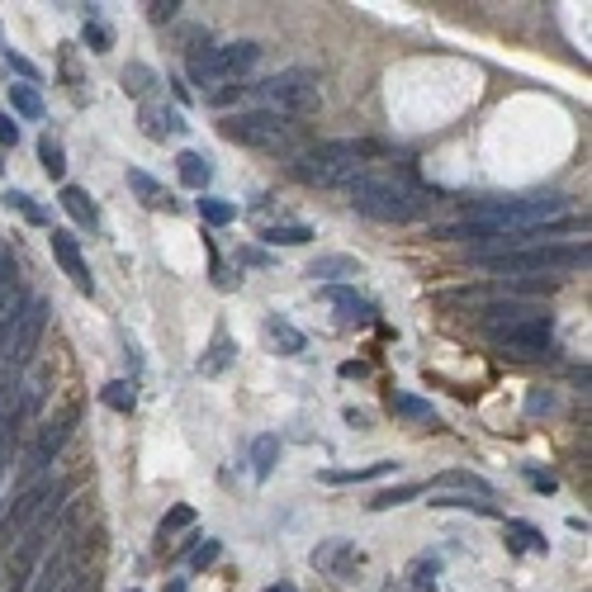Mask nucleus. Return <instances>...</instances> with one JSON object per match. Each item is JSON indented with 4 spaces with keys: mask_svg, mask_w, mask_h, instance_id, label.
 I'll return each mask as SVG.
<instances>
[{
    "mask_svg": "<svg viewBox=\"0 0 592 592\" xmlns=\"http://www.w3.org/2000/svg\"><path fill=\"white\" fill-rule=\"evenodd\" d=\"M53 256H57V266L72 275V285L81 289V294H95V275H90L86 256H81V242H76L67 228H53Z\"/></svg>",
    "mask_w": 592,
    "mask_h": 592,
    "instance_id": "12",
    "label": "nucleus"
},
{
    "mask_svg": "<svg viewBox=\"0 0 592 592\" xmlns=\"http://www.w3.org/2000/svg\"><path fill=\"white\" fill-rule=\"evenodd\" d=\"M341 195L351 199V209L365 218H375V223H413L422 218L441 199V190H427V185H417L408 176H375V171H360Z\"/></svg>",
    "mask_w": 592,
    "mask_h": 592,
    "instance_id": "1",
    "label": "nucleus"
},
{
    "mask_svg": "<svg viewBox=\"0 0 592 592\" xmlns=\"http://www.w3.org/2000/svg\"><path fill=\"white\" fill-rule=\"evenodd\" d=\"M185 526H195V507H185V503H180V507H171V512L162 517V526H157V540L166 545V540L176 536V531H185Z\"/></svg>",
    "mask_w": 592,
    "mask_h": 592,
    "instance_id": "34",
    "label": "nucleus"
},
{
    "mask_svg": "<svg viewBox=\"0 0 592 592\" xmlns=\"http://www.w3.org/2000/svg\"><path fill=\"white\" fill-rule=\"evenodd\" d=\"M261 242H270V247H304V242H313V228L308 223H275V228H261Z\"/></svg>",
    "mask_w": 592,
    "mask_h": 592,
    "instance_id": "25",
    "label": "nucleus"
},
{
    "mask_svg": "<svg viewBox=\"0 0 592 592\" xmlns=\"http://www.w3.org/2000/svg\"><path fill=\"white\" fill-rule=\"evenodd\" d=\"M247 90L266 100L270 114H285V119L308 114V109H318V100H323L318 95V76L308 72V67H289V72H275L266 81H247Z\"/></svg>",
    "mask_w": 592,
    "mask_h": 592,
    "instance_id": "6",
    "label": "nucleus"
},
{
    "mask_svg": "<svg viewBox=\"0 0 592 592\" xmlns=\"http://www.w3.org/2000/svg\"><path fill=\"white\" fill-rule=\"evenodd\" d=\"M0 147H19V124L10 109H0Z\"/></svg>",
    "mask_w": 592,
    "mask_h": 592,
    "instance_id": "41",
    "label": "nucleus"
},
{
    "mask_svg": "<svg viewBox=\"0 0 592 592\" xmlns=\"http://www.w3.org/2000/svg\"><path fill=\"white\" fill-rule=\"evenodd\" d=\"M138 124H143V133L152 138V143H171V138H185V133H190L185 114H180L176 105H166V100H143Z\"/></svg>",
    "mask_w": 592,
    "mask_h": 592,
    "instance_id": "11",
    "label": "nucleus"
},
{
    "mask_svg": "<svg viewBox=\"0 0 592 592\" xmlns=\"http://www.w3.org/2000/svg\"><path fill=\"white\" fill-rule=\"evenodd\" d=\"M436 569H441V564H436L431 555L417 559L413 569H408V574H413V588H417V592H436V583H431V574H436Z\"/></svg>",
    "mask_w": 592,
    "mask_h": 592,
    "instance_id": "38",
    "label": "nucleus"
},
{
    "mask_svg": "<svg viewBox=\"0 0 592 592\" xmlns=\"http://www.w3.org/2000/svg\"><path fill=\"white\" fill-rule=\"evenodd\" d=\"M218 133L228 143H242L252 152H266V157H285V162H294L304 152V128L285 114H270V109H233L218 119Z\"/></svg>",
    "mask_w": 592,
    "mask_h": 592,
    "instance_id": "3",
    "label": "nucleus"
},
{
    "mask_svg": "<svg viewBox=\"0 0 592 592\" xmlns=\"http://www.w3.org/2000/svg\"><path fill=\"white\" fill-rule=\"evenodd\" d=\"M100 403H105L109 413H133L138 408V384L133 379H114V384L100 389Z\"/></svg>",
    "mask_w": 592,
    "mask_h": 592,
    "instance_id": "24",
    "label": "nucleus"
},
{
    "mask_svg": "<svg viewBox=\"0 0 592 592\" xmlns=\"http://www.w3.org/2000/svg\"><path fill=\"white\" fill-rule=\"evenodd\" d=\"M228 360H233V341H228V337H218V341H214V356H204V360H199V375H218V370H223Z\"/></svg>",
    "mask_w": 592,
    "mask_h": 592,
    "instance_id": "36",
    "label": "nucleus"
},
{
    "mask_svg": "<svg viewBox=\"0 0 592 592\" xmlns=\"http://www.w3.org/2000/svg\"><path fill=\"white\" fill-rule=\"evenodd\" d=\"M214 559H218V540H204L195 555H190V569H209Z\"/></svg>",
    "mask_w": 592,
    "mask_h": 592,
    "instance_id": "42",
    "label": "nucleus"
},
{
    "mask_svg": "<svg viewBox=\"0 0 592 592\" xmlns=\"http://www.w3.org/2000/svg\"><path fill=\"white\" fill-rule=\"evenodd\" d=\"M199 218H204L209 228H228V223H233V218H237V209H233V204H228V199L204 195V199H199Z\"/></svg>",
    "mask_w": 592,
    "mask_h": 592,
    "instance_id": "33",
    "label": "nucleus"
},
{
    "mask_svg": "<svg viewBox=\"0 0 592 592\" xmlns=\"http://www.w3.org/2000/svg\"><path fill=\"white\" fill-rule=\"evenodd\" d=\"M38 162H43L48 180H62V176H67V152H62V143H57L53 133H43V138H38Z\"/></svg>",
    "mask_w": 592,
    "mask_h": 592,
    "instance_id": "29",
    "label": "nucleus"
},
{
    "mask_svg": "<svg viewBox=\"0 0 592 592\" xmlns=\"http://www.w3.org/2000/svg\"><path fill=\"white\" fill-rule=\"evenodd\" d=\"M308 275L313 280H351V275H360V261L356 256H318L308 266Z\"/></svg>",
    "mask_w": 592,
    "mask_h": 592,
    "instance_id": "23",
    "label": "nucleus"
},
{
    "mask_svg": "<svg viewBox=\"0 0 592 592\" xmlns=\"http://www.w3.org/2000/svg\"><path fill=\"white\" fill-rule=\"evenodd\" d=\"M5 62H10V72H19V76H24V86H38V81H43V72H38L34 62H29V57L5 53Z\"/></svg>",
    "mask_w": 592,
    "mask_h": 592,
    "instance_id": "39",
    "label": "nucleus"
},
{
    "mask_svg": "<svg viewBox=\"0 0 592 592\" xmlns=\"http://www.w3.org/2000/svg\"><path fill=\"white\" fill-rule=\"evenodd\" d=\"M526 479H531V484H536L540 493H555V479H550V474H536V469H531V474H526Z\"/></svg>",
    "mask_w": 592,
    "mask_h": 592,
    "instance_id": "44",
    "label": "nucleus"
},
{
    "mask_svg": "<svg viewBox=\"0 0 592 592\" xmlns=\"http://www.w3.org/2000/svg\"><path fill=\"white\" fill-rule=\"evenodd\" d=\"M417 493H427V484H398V488H379L375 498H370V512H389V507L413 503Z\"/></svg>",
    "mask_w": 592,
    "mask_h": 592,
    "instance_id": "30",
    "label": "nucleus"
},
{
    "mask_svg": "<svg viewBox=\"0 0 592 592\" xmlns=\"http://www.w3.org/2000/svg\"><path fill=\"white\" fill-rule=\"evenodd\" d=\"M323 299L332 308H337V318L346 327H365V323H375V304L365 299V294H356V289H346V285H327L323 289Z\"/></svg>",
    "mask_w": 592,
    "mask_h": 592,
    "instance_id": "13",
    "label": "nucleus"
},
{
    "mask_svg": "<svg viewBox=\"0 0 592 592\" xmlns=\"http://www.w3.org/2000/svg\"><path fill=\"white\" fill-rule=\"evenodd\" d=\"M431 507H460V512H474V517H498V507L488 498H469V493H431Z\"/></svg>",
    "mask_w": 592,
    "mask_h": 592,
    "instance_id": "28",
    "label": "nucleus"
},
{
    "mask_svg": "<svg viewBox=\"0 0 592 592\" xmlns=\"http://www.w3.org/2000/svg\"><path fill=\"white\" fill-rule=\"evenodd\" d=\"M394 460H375V465L365 469H323V484H365V479H384V474H394Z\"/></svg>",
    "mask_w": 592,
    "mask_h": 592,
    "instance_id": "21",
    "label": "nucleus"
},
{
    "mask_svg": "<svg viewBox=\"0 0 592 592\" xmlns=\"http://www.w3.org/2000/svg\"><path fill=\"white\" fill-rule=\"evenodd\" d=\"M5 209H10V214H24L34 228H48V209H38L34 195H24V190H5Z\"/></svg>",
    "mask_w": 592,
    "mask_h": 592,
    "instance_id": "31",
    "label": "nucleus"
},
{
    "mask_svg": "<svg viewBox=\"0 0 592 592\" xmlns=\"http://www.w3.org/2000/svg\"><path fill=\"white\" fill-rule=\"evenodd\" d=\"M119 81H124V95H133V100H147L152 90L162 86V76L152 72L147 62H128V67H124V76H119Z\"/></svg>",
    "mask_w": 592,
    "mask_h": 592,
    "instance_id": "19",
    "label": "nucleus"
},
{
    "mask_svg": "<svg viewBox=\"0 0 592 592\" xmlns=\"http://www.w3.org/2000/svg\"><path fill=\"white\" fill-rule=\"evenodd\" d=\"M0 398H5V384H0Z\"/></svg>",
    "mask_w": 592,
    "mask_h": 592,
    "instance_id": "48",
    "label": "nucleus"
},
{
    "mask_svg": "<svg viewBox=\"0 0 592 592\" xmlns=\"http://www.w3.org/2000/svg\"><path fill=\"white\" fill-rule=\"evenodd\" d=\"M313 564L318 569H332V574H346V569H356L360 555L346 545V540H332V545H323V550H313Z\"/></svg>",
    "mask_w": 592,
    "mask_h": 592,
    "instance_id": "20",
    "label": "nucleus"
},
{
    "mask_svg": "<svg viewBox=\"0 0 592 592\" xmlns=\"http://www.w3.org/2000/svg\"><path fill=\"white\" fill-rule=\"evenodd\" d=\"M0 517H5V498H0Z\"/></svg>",
    "mask_w": 592,
    "mask_h": 592,
    "instance_id": "47",
    "label": "nucleus"
},
{
    "mask_svg": "<svg viewBox=\"0 0 592 592\" xmlns=\"http://www.w3.org/2000/svg\"><path fill=\"white\" fill-rule=\"evenodd\" d=\"M375 157H389V147L375 143V138H337V143H313L304 147L289 171L304 180V185H327V190H346L351 180L375 162Z\"/></svg>",
    "mask_w": 592,
    "mask_h": 592,
    "instance_id": "2",
    "label": "nucleus"
},
{
    "mask_svg": "<svg viewBox=\"0 0 592 592\" xmlns=\"http://www.w3.org/2000/svg\"><path fill=\"white\" fill-rule=\"evenodd\" d=\"M171 592H185V583H171Z\"/></svg>",
    "mask_w": 592,
    "mask_h": 592,
    "instance_id": "46",
    "label": "nucleus"
},
{
    "mask_svg": "<svg viewBox=\"0 0 592 592\" xmlns=\"http://www.w3.org/2000/svg\"><path fill=\"white\" fill-rule=\"evenodd\" d=\"M275 465H280V436H256V441H252V469H256V479H270V474H275Z\"/></svg>",
    "mask_w": 592,
    "mask_h": 592,
    "instance_id": "27",
    "label": "nucleus"
},
{
    "mask_svg": "<svg viewBox=\"0 0 592 592\" xmlns=\"http://www.w3.org/2000/svg\"><path fill=\"white\" fill-rule=\"evenodd\" d=\"M526 408H531V413H550V408H555V394H550V389H540V394H531Z\"/></svg>",
    "mask_w": 592,
    "mask_h": 592,
    "instance_id": "43",
    "label": "nucleus"
},
{
    "mask_svg": "<svg viewBox=\"0 0 592 592\" xmlns=\"http://www.w3.org/2000/svg\"><path fill=\"white\" fill-rule=\"evenodd\" d=\"M431 488H460V493H469V498H488V503H493V484H484V479L469 474V469H450V474H441V479H431L427 493Z\"/></svg>",
    "mask_w": 592,
    "mask_h": 592,
    "instance_id": "17",
    "label": "nucleus"
},
{
    "mask_svg": "<svg viewBox=\"0 0 592 592\" xmlns=\"http://www.w3.org/2000/svg\"><path fill=\"white\" fill-rule=\"evenodd\" d=\"M0 171H5V162H0Z\"/></svg>",
    "mask_w": 592,
    "mask_h": 592,
    "instance_id": "49",
    "label": "nucleus"
},
{
    "mask_svg": "<svg viewBox=\"0 0 592 592\" xmlns=\"http://www.w3.org/2000/svg\"><path fill=\"white\" fill-rule=\"evenodd\" d=\"M76 417H81V408H67L62 417H53V422H43V431H38V441L29 446V455H24V465H19V484L29 488L38 484L48 469H53V460L62 455V446H67V436H72Z\"/></svg>",
    "mask_w": 592,
    "mask_h": 592,
    "instance_id": "10",
    "label": "nucleus"
},
{
    "mask_svg": "<svg viewBox=\"0 0 592 592\" xmlns=\"http://www.w3.org/2000/svg\"><path fill=\"white\" fill-rule=\"evenodd\" d=\"M57 204L72 214V223H81V228H100V209H95V199L86 195V190H76V185H62V195H57Z\"/></svg>",
    "mask_w": 592,
    "mask_h": 592,
    "instance_id": "16",
    "label": "nucleus"
},
{
    "mask_svg": "<svg viewBox=\"0 0 592 592\" xmlns=\"http://www.w3.org/2000/svg\"><path fill=\"white\" fill-rule=\"evenodd\" d=\"M176 171H180V180L190 185V190H209V180H214V166H209V157H199V152H180L176 157Z\"/></svg>",
    "mask_w": 592,
    "mask_h": 592,
    "instance_id": "18",
    "label": "nucleus"
},
{
    "mask_svg": "<svg viewBox=\"0 0 592 592\" xmlns=\"http://www.w3.org/2000/svg\"><path fill=\"white\" fill-rule=\"evenodd\" d=\"M256 62H261V43H252V38H237V43H218V48H209L204 57H195L190 62V86L199 90H223V86H237V81H247V72H252Z\"/></svg>",
    "mask_w": 592,
    "mask_h": 592,
    "instance_id": "5",
    "label": "nucleus"
},
{
    "mask_svg": "<svg viewBox=\"0 0 592 592\" xmlns=\"http://www.w3.org/2000/svg\"><path fill=\"white\" fill-rule=\"evenodd\" d=\"M43 327H48V299H43V294H29L24 313L15 318V327L5 332V346H0V356H5V375L10 379H19L24 370H29L38 341H43Z\"/></svg>",
    "mask_w": 592,
    "mask_h": 592,
    "instance_id": "7",
    "label": "nucleus"
},
{
    "mask_svg": "<svg viewBox=\"0 0 592 592\" xmlns=\"http://www.w3.org/2000/svg\"><path fill=\"white\" fill-rule=\"evenodd\" d=\"M180 43H185V53L204 57L209 43H214V34H209V24H185V29H180ZM195 57H190V62H195Z\"/></svg>",
    "mask_w": 592,
    "mask_h": 592,
    "instance_id": "35",
    "label": "nucleus"
},
{
    "mask_svg": "<svg viewBox=\"0 0 592 592\" xmlns=\"http://www.w3.org/2000/svg\"><path fill=\"white\" fill-rule=\"evenodd\" d=\"M469 261L488 275H503V280H526V275H564V270H588L592 252L588 242H574V247H559V242H540V247H521V252H493V256H474Z\"/></svg>",
    "mask_w": 592,
    "mask_h": 592,
    "instance_id": "4",
    "label": "nucleus"
},
{
    "mask_svg": "<svg viewBox=\"0 0 592 592\" xmlns=\"http://www.w3.org/2000/svg\"><path fill=\"white\" fill-rule=\"evenodd\" d=\"M10 109H15L19 119H29V124H38V119L48 114L43 95H38L34 86H24V81H15V86H10Z\"/></svg>",
    "mask_w": 592,
    "mask_h": 592,
    "instance_id": "22",
    "label": "nucleus"
},
{
    "mask_svg": "<svg viewBox=\"0 0 592 592\" xmlns=\"http://www.w3.org/2000/svg\"><path fill=\"white\" fill-rule=\"evenodd\" d=\"M503 531L512 536V545H517V550H536V555H545V536H540L531 521H503Z\"/></svg>",
    "mask_w": 592,
    "mask_h": 592,
    "instance_id": "32",
    "label": "nucleus"
},
{
    "mask_svg": "<svg viewBox=\"0 0 592 592\" xmlns=\"http://www.w3.org/2000/svg\"><path fill=\"white\" fill-rule=\"evenodd\" d=\"M128 190H133L138 204H147V209H166V214H176V209H180L176 195H171L157 176H147L143 166H128Z\"/></svg>",
    "mask_w": 592,
    "mask_h": 592,
    "instance_id": "14",
    "label": "nucleus"
},
{
    "mask_svg": "<svg viewBox=\"0 0 592 592\" xmlns=\"http://www.w3.org/2000/svg\"><path fill=\"white\" fill-rule=\"evenodd\" d=\"M180 10H185L180 0H152V5H147V15H152V24H171V19H176Z\"/></svg>",
    "mask_w": 592,
    "mask_h": 592,
    "instance_id": "40",
    "label": "nucleus"
},
{
    "mask_svg": "<svg viewBox=\"0 0 592 592\" xmlns=\"http://www.w3.org/2000/svg\"><path fill=\"white\" fill-rule=\"evenodd\" d=\"M389 413L403 417V422H431V427H436V408L422 403L417 394H394V398H389Z\"/></svg>",
    "mask_w": 592,
    "mask_h": 592,
    "instance_id": "26",
    "label": "nucleus"
},
{
    "mask_svg": "<svg viewBox=\"0 0 592 592\" xmlns=\"http://www.w3.org/2000/svg\"><path fill=\"white\" fill-rule=\"evenodd\" d=\"M86 48L90 53H109V48H114V34H109L105 24H100V19H86Z\"/></svg>",
    "mask_w": 592,
    "mask_h": 592,
    "instance_id": "37",
    "label": "nucleus"
},
{
    "mask_svg": "<svg viewBox=\"0 0 592 592\" xmlns=\"http://www.w3.org/2000/svg\"><path fill=\"white\" fill-rule=\"evenodd\" d=\"M67 493H72V488L62 484V479H38V484L19 488V498L5 507V517H0V536H5V540H19L38 517H43V512H48V507L62 503Z\"/></svg>",
    "mask_w": 592,
    "mask_h": 592,
    "instance_id": "8",
    "label": "nucleus"
},
{
    "mask_svg": "<svg viewBox=\"0 0 592 592\" xmlns=\"http://www.w3.org/2000/svg\"><path fill=\"white\" fill-rule=\"evenodd\" d=\"M266 592H294V588H289V583H275V588H266Z\"/></svg>",
    "mask_w": 592,
    "mask_h": 592,
    "instance_id": "45",
    "label": "nucleus"
},
{
    "mask_svg": "<svg viewBox=\"0 0 592 592\" xmlns=\"http://www.w3.org/2000/svg\"><path fill=\"white\" fill-rule=\"evenodd\" d=\"M488 341L512 360L550 356V346H555V318H550V313H536V318H526V323H512V327L488 332Z\"/></svg>",
    "mask_w": 592,
    "mask_h": 592,
    "instance_id": "9",
    "label": "nucleus"
},
{
    "mask_svg": "<svg viewBox=\"0 0 592 592\" xmlns=\"http://www.w3.org/2000/svg\"><path fill=\"white\" fill-rule=\"evenodd\" d=\"M266 341L270 351H280V356H304L308 351V337L294 323H285V318H266Z\"/></svg>",
    "mask_w": 592,
    "mask_h": 592,
    "instance_id": "15",
    "label": "nucleus"
}]
</instances>
